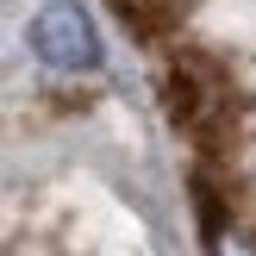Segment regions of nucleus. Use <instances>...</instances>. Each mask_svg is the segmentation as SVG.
<instances>
[{"label": "nucleus", "mask_w": 256, "mask_h": 256, "mask_svg": "<svg viewBox=\"0 0 256 256\" xmlns=\"http://www.w3.org/2000/svg\"><path fill=\"white\" fill-rule=\"evenodd\" d=\"M119 6H125V12H138V19H162L175 0H119Z\"/></svg>", "instance_id": "nucleus-4"}, {"label": "nucleus", "mask_w": 256, "mask_h": 256, "mask_svg": "<svg viewBox=\"0 0 256 256\" xmlns=\"http://www.w3.org/2000/svg\"><path fill=\"white\" fill-rule=\"evenodd\" d=\"M206 256H256V238H250L238 219L212 212V219H206Z\"/></svg>", "instance_id": "nucleus-3"}, {"label": "nucleus", "mask_w": 256, "mask_h": 256, "mask_svg": "<svg viewBox=\"0 0 256 256\" xmlns=\"http://www.w3.org/2000/svg\"><path fill=\"white\" fill-rule=\"evenodd\" d=\"M169 112H175V125L194 144L212 150V144H225V132L238 119V94L225 82V69H212L206 56H175V69H169Z\"/></svg>", "instance_id": "nucleus-1"}, {"label": "nucleus", "mask_w": 256, "mask_h": 256, "mask_svg": "<svg viewBox=\"0 0 256 256\" xmlns=\"http://www.w3.org/2000/svg\"><path fill=\"white\" fill-rule=\"evenodd\" d=\"M32 50L44 69L56 75H88L100 69V32L94 19H88L82 0H50V6L32 12Z\"/></svg>", "instance_id": "nucleus-2"}]
</instances>
